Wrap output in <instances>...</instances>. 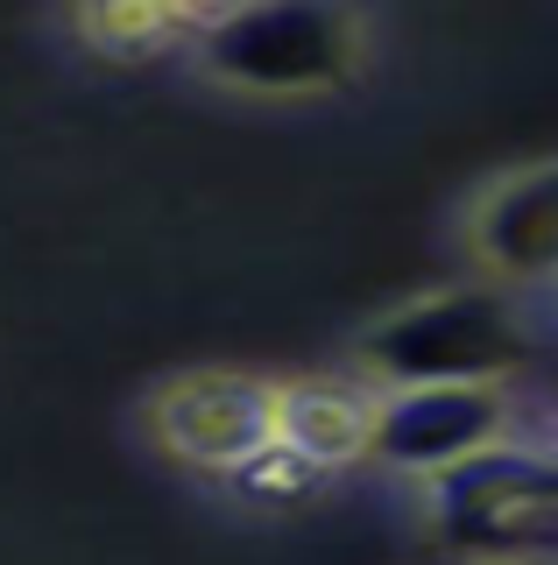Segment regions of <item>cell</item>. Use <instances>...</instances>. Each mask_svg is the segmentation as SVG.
<instances>
[{"label": "cell", "instance_id": "6da1fadb", "mask_svg": "<svg viewBox=\"0 0 558 565\" xmlns=\"http://www.w3.org/2000/svg\"><path fill=\"white\" fill-rule=\"evenodd\" d=\"M537 290H446L389 311L361 340V367L382 388H509L545 347Z\"/></svg>", "mask_w": 558, "mask_h": 565}, {"label": "cell", "instance_id": "7a4b0ae2", "mask_svg": "<svg viewBox=\"0 0 558 565\" xmlns=\"http://www.w3.org/2000/svg\"><path fill=\"white\" fill-rule=\"evenodd\" d=\"M431 530L466 565H516L558 552V473L545 446H487L425 481Z\"/></svg>", "mask_w": 558, "mask_h": 565}, {"label": "cell", "instance_id": "3957f363", "mask_svg": "<svg viewBox=\"0 0 558 565\" xmlns=\"http://www.w3.org/2000/svg\"><path fill=\"white\" fill-rule=\"evenodd\" d=\"M198 57L213 78L248 85V93H325L346 85L361 64V22L346 8H311V0H261V8L205 14Z\"/></svg>", "mask_w": 558, "mask_h": 565}, {"label": "cell", "instance_id": "277c9868", "mask_svg": "<svg viewBox=\"0 0 558 565\" xmlns=\"http://www.w3.org/2000/svg\"><path fill=\"white\" fill-rule=\"evenodd\" d=\"M516 424V396L509 388H389L375 417V459H389L396 473H431L460 467L487 446H502Z\"/></svg>", "mask_w": 558, "mask_h": 565}, {"label": "cell", "instance_id": "5b68a950", "mask_svg": "<svg viewBox=\"0 0 558 565\" xmlns=\"http://www.w3.org/2000/svg\"><path fill=\"white\" fill-rule=\"evenodd\" d=\"M155 438L205 473H240L276 438V388L255 375H191L155 396Z\"/></svg>", "mask_w": 558, "mask_h": 565}, {"label": "cell", "instance_id": "8992f818", "mask_svg": "<svg viewBox=\"0 0 558 565\" xmlns=\"http://www.w3.org/2000/svg\"><path fill=\"white\" fill-rule=\"evenodd\" d=\"M474 255L495 276H509V290H537L558 269V170L530 163L523 177L487 191L474 212Z\"/></svg>", "mask_w": 558, "mask_h": 565}, {"label": "cell", "instance_id": "52a82bcc", "mask_svg": "<svg viewBox=\"0 0 558 565\" xmlns=\"http://www.w3.org/2000/svg\"><path fill=\"white\" fill-rule=\"evenodd\" d=\"M375 417H382V388H368V382L311 375V382L276 388V446L311 473H333V467L368 459Z\"/></svg>", "mask_w": 558, "mask_h": 565}, {"label": "cell", "instance_id": "ba28073f", "mask_svg": "<svg viewBox=\"0 0 558 565\" xmlns=\"http://www.w3.org/2000/svg\"><path fill=\"white\" fill-rule=\"evenodd\" d=\"M198 29H205V14H178V8H85L78 14V35L120 64L155 57V50H170L178 35H198Z\"/></svg>", "mask_w": 558, "mask_h": 565}, {"label": "cell", "instance_id": "9c48e42d", "mask_svg": "<svg viewBox=\"0 0 558 565\" xmlns=\"http://www.w3.org/2000/svg\"><path fill=\"white\" fill-rule=\"evenodd\" d=\"M516 565H551V558H516Z\"/></svg>", "mask_w": 558, "mask_h": 565}]
</instances>
